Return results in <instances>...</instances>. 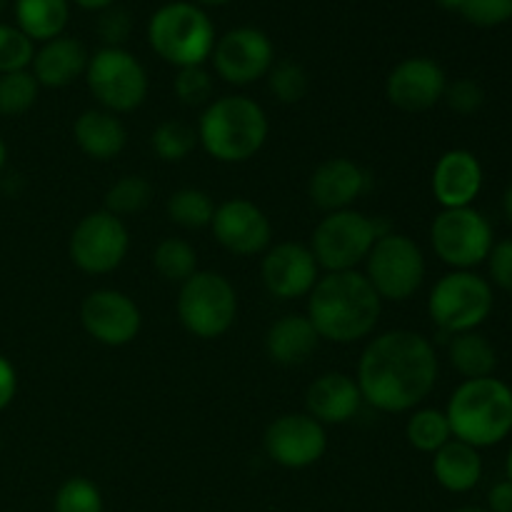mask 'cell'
I'll return each mask as SVG.
<instances>
[{"instance_id": "45", "label": "cell", "mask_w": 512, "mask_h": 512, "mask_svg": "<svg viewBox=\"0 0 512 512\" xmlns=\"http://www.w3.org/2000/svg\"><path fill=\"white\" fill-rule=\"evenodd\" d=\"M503 210H505V218H508L512 225V183L508 185V190H505L503 195Z\"/></svg>"}, {"instance_id": "25", "label": "cell", "mask_w": 512, "mask_h": 512, "mask_svg": "<svg viewBox=\"0 0 512 512\" xmlns=\"http://www.w3.org/2000/svg\"><path fill=\"white\" fill-rule=\"evenodd\" d=\"M433 475L448 493H470L483 480L480 450L453 438L433 455Z\"/></svg>"}, {"instance_id": "40", "label": "cell", "mask_w": 512, "mask_h": 512, "mask_svg": "<svg viewBox=\"0 0 512 512\" xmlns=\"http://www.w3.org/2000/svg\"><path fill=\"white\" fill-rule=\"evenodd\" d=\"M443 100L458 115H475L485 105V90L478 80L460 78L448 83Z\"/></svg>"}, {"instance_id": "8", "label": "cell", "mask_w": 512, "mask_h": 512, "mask_svg": "<svg viewBox=\"0 0 512 512\" xmlns=\"http://www.w3.org/2000/svg\"><path fill=\"white\" fill-rule=\"evenodd\" d=\"M178 318L195 338H223L238 318V293L233 283L213 270H198L180 285Z\"/></svg>"}, {"instance_id": "5", "label": "cell", "mask_w": 512, "mask_h": 512, "mask_svg": "<svg viewBox=\"0 0 512 512\" xmlns=\"http://www.w3.org/2000/svg\"><path fill=\"white\" fill-rule=\"evenodd\" d=\"M215 40L218 35L210 15L188 0L160 5L148 20V45L175 68L203 65L213 55Z\"/></svg>"}, {"instance_id": "12", "label": "cell", "mask_w": 512, "mask_h": 512, "mask_svg": "<svg viewBox=\"0 0 512 512\" xmlns=\"http://www.w3.org/2000/svg\"><path fill=\"white\" fill-rule=\"evenodd\" d=\"M130 250V233L123 218L108 210H93L75 225L68 240V255L88 275H108L123 265Z\"/></svg>"}, {"instance_id": "43", "label": "cell", "mask_w": 512, "mask_h": 512, "mask_svg": "<svg viewBox=\"0 0 512 512\" xmlns=\"http://www.w3.org/2000/svg\"><path fill=\"white\" fill-rule=\"evenodd\" d=\"M488 512H512V483L508 478L488 490Z\"/></svg>"}, {"instance_id": "3", "label": "cell", "mask_w": 512, "mask_h": 512, "mask_svg": "<svg viewBox=\"0 0 512 512\" xmlns=\"http://www.w3.org/2000/svg\"><path fill=\"white\" fill-rule=\"evenodd\" d=\"M198 143L218 163H245L263 150L270 123L263 105L248 95H223L205 105Z\"/></svg>"}, {"instance_id": "7", "label": "cell", "mask_w": 512, "mask_h": 512, "mask_svg": "<svg viewBox=\"0 0 512 512\" xmlns=\"http://www.w3.org/2000/svg\"><path fill=\"white\" fill-rule=\"evenodd\" d=\"M385 233L390 230H383L378 220L368 218L360 210H338L315 225L308 248L313 250L320 268L328 273H345L358 270L373 250L375 240Z\"/></svg>"}, {"instance_id": "33", "label": "cell", "mask_w": 512, "mask_h": 512, "mask_svg": "<svg viewBox=\"0 0 512 512\" xmlns=\"http://www.w3.org/2000/svg\"><path fill=\"white\" fill-rule=\"evenodd\" d=\"M153 200V185L143 175H123L105 193V210L118 218L145 210Z\"/></svg>"}, {"instance_id": "36", "label": "cell", "mask_w": 512, "mask_h": 512, "mask_svg": "<svg viewBox=\"0 0 512 512\" xmlns=\"http://www.w3.org/2000/svg\"><path fill=\"white\" fill-rule=\"evenodd\" d=\"M35 58V43L18 25L0 23V75L28 70Z\"/></svg>"}, {"instance_id": "44", "label": "cell", "mask_w": 512, "mask_h": 512, "mask_svg": "<svg viewBox=\"0 0 512 512\" xmlns=\"http://www.w3.org/2000/svg\"><path fill=\"white\" fill-rule=\"evenodd\" d=\"M75 5H78L80 10H88V13H100V10L110 8V5H115L118 0H73Z\"/></svg>"}, {"instance_id": "22", "label": "cell", "mask_w": 512, "mask_h": 512, "mask_svg": "<svg viewBox=\"0 0 512 512\" xmlns=\"http://www.w3.org/2000/svg\"><path fill=\"white\" fill-rule=\"evenodd\" d=\"M90 53L78 38L70 35H60V38L48 40L35 50L33 65L30 73L40 83V88H68L78 78H85V68H88Z\"/></svg>"}, {"instance_id": "1", "label": "cell", "mask_w": 512, "mask_h": 512, "mask_svg": "<svg viewBox=\"0 0 512 512\" xmlns=\"http://www.w3.org/2000/svg\"><path fill=\"white\" fill-rule=\"evenodd\" d=\"M438 373V355L425 335L388 330L365 345L355 383L363 403L380 413H410L433 393Z\"/></svg>"}, {"instance_id": "32", "label": "cell", "mask_w": 512, "mask_h": 512, "mask_svg": "<svg viewBox=\"0 0 512 512\" xmlns=\"http://www.w3.org/2000/svg\"><path fill=\"white\" fill-rule=\"evenodd\" d=\"M40 83L30 70L0 75V115L3 118H18L25 115L38 103Z\"/></svg>"}, {"instance_id": "21", "label": "cell", "mask_w": 512, "mask_h": 512, "mask_svg": "<svg viewBox=\"0 0 512 512\" xmlns=\"http://www.w3.org/2000/svg\"><path fill=\"white\" fill-rule=\"evenodd\" d=\"M363 405L355 378L345 373H323L305 390V413L320 425H343L355 418Z\"/></svg>"}, {"instance_id": "9", "label": "cell", "mask_w": 512, "mask_h": 512, "mask_svg": "<svg viewBox=\"0 0 512 512\" xmlns=\"http://www.w3.org/2000/svg\"><path fill=\"white\" fill-rule=\"evenodd\" d=\"M425 255L420 245L405 233H385L375 240L365 258V278L380 295V300L405 303L425 283Z\"/></svg>"}, {"instance_id": "34", "label": "cell", "mask_w": 512, "mask_h": 512, "mask_svg": "<svg viewBox=\"0 0 512 512\" xmlns=\"http://www.w3.org/2000/svg\"><path fill=\"white\" fill-rule=\"evenodd\" d=\"M265 78H268L270 93L285 105L300 103L310 90L308 70H305L298 60H275L273 68H270V73L265 75Z\"/></svg>"}, {"instance_id": "6", "label": "cell", "mask_w": 512, "mask_h": 512, "mask_svg": "<svg viewBox=\"0 0 512 512\" xmlns=\"http://www.w3.org/2000/svg\"><path fill=\"white\" fill-rule=\"evenodd\" d=\"M495 305L493 285L473 270H453L433 285L428 298L430 320L445 335L478 330Z\"/></svg>"}, {"instance_id": "28", "label": "cell", "mask_w": 512, "mask_h": 512, "mask_svg": "<svg viewBox=\"0 0 512 512\" xmlns=\"http://www.w3.org/2000/svg\"><path fill=\"white\" fill-rule=\"evenodd\" d=\"M405 438L418 453L435 455L445 443L453 440L448 415L438 408H420L413 410V415L405 423Z\"/></svg>"}, {"instance_id": "47", "label": "cell", "mask_w": 512, "mask_h": 512, "mask_svg": "<svg viewBox=\"0 0 512 512\" xmlns=\"http://www.w3.org/2000/svg\"><path fill=\"white\" fill-rule=\"evenodd\" d=\"M435 3H438L443 10H458L460 13V8H463L465 0H435Z\"/></svg>"}, {"instance_id": "35", "label": "cell", "mask_w": 512, "mask_h": 512, "mask_svg": "<svg viewBox=\"0 0 512 512\" xmlns=\"http://www.w3.org/2000/svg\"><path fill=\"white\" fill-rule=\"evenodd\" d=\"M103 493L88 478H68L58 488L53 500V512H103Z\"/></svg>"}, {"instance_id": "30", "label": "cell", "mask_w": 512, "mask_h": 512, "mask_svg": "<svg viewBox=\"0 0 512 512\" xmlns=\"http://www.w3.org/2000/svg\"><path fill=\"white\" fill-rule=\"evenodd\" d=\"M153 265L160 278L183 285L185 280L198 273V253L188 240L165 238L155 245Z\"/></svg>"}, {"instance_id": "24", "label": "cell", "mask_w": 512, "mask_h": 512, "mask_svg": "<svg viewBox=\"0 0 512 512\" xmlns=\"http://www.w3.org/2000/svg\"><path fill=\"white\" fill-rule=\"evenodd\" d=\"M320 335L308 320V315L290 313L275 320L265 335V350L273 363L295 368V365L308 363L310 355L318 350Z\"/></svg>"}, {"instance_id": "16", "label": "cell", "mask_w": 512, "mask_h": 512, "mask_svg": "<svg viewBox=\"0 0 512 512\" xmlns=\"http://www.w3.org/2000/svg\"><path fill=\"white\" fill-rule=\"evenodd\" d=\"M215 240L228 253L238 258H253L265 253L273 240V225L263 213V208L248 198H230L215 208L213 223H210Z\"/></svg>"}, {"instance_id": "23", "label": "cell", "mask_w": 512, "mask_h": 512, "mask_svg": "<svg viewBox=\"0 0 512 512\" xmlns=\"http://www.w3.org/2000/svg\"><path fill=\"white\" fill-rule=\"evenodd\" d=\"M73 138L88 158L108 163L115 155L123 153L125 143H128V130H125L123 120L110 110L90 108L75 118Z\"/></svg>"}, {"instance_id": "42", "label": "cell", "mask_w": 512, "mask_h": 512, "mask_svg": "<svg viewBox=\"0 0 512 512\" xmlns=\"http://www.w3.org/2000/svg\"><path fill=\"white\" fill-rule=\"evenodd\" d=\"M15 393H18V373H15V365L5 355H0V413L13 403Z\"/></svg>"}, {"instance_id": "29", "label": "cell", "mask_w": 512, "mask_h": 512, "mask_svg": "<svg viewBox=\"0 0 512 512\" xmlns=\"http://www.w3.org/2000/svg\"><path fill=\"white\" fill-rule=\"evenodd\" d=\"M215 208H218V205L213 203V198L200 188L175 190V193L168 198V205H165L168 218L185 230L210 228Z\"/></svg>"}, {"instance_id": "13", "label": "cell", "mask_w": 512, "mask_h": 512, "mask_svg": "<svg viewBox=\"0 0 512 512\" xmlns=\"http://www.w3.org/2000/svg\"><path fill=\"white\" fill-rule=\"evenodd\" d=\"M213 68L230 85H250L265 78L275 63L273 40L253 25H240L215 40Z\"/></svg>"}, {"instance_id": "46", "label": "cell", "mask_w": 512, "mask_h": 512, "mask_svg": "<svg viewBox=\"0 0 512 512\" xmlns=\"http://www.w3.org/2000/svg\"><path fill=\"white\" fill-rule=\"evenodd\" d=\"M195 5H200V8H223V5L233 3V0H193Z\"/></svg>"}, {"instance_id": "4", "label": "cell", "mask_w": 512, "mask_h": 512, "mask_svg": "<svg viewBox=\"0 0 512 512\" xmlns=\"http://www.w3.org/2000/svg\"><path fill=\"white\" fill-rule=\"evenodd\" d=\"M450 430L455 440L473 448H495L512 433V388L500 378L463 380L448 400Z\"/></svg>"}, {"instance_id": "15", "label": "cell", "mask_w": 512, "mask_h": 512, "mask_svg": "<svg viewBox=\"0 0 512 512\" xmlns=\"http://www.w3.org/2000/svg\"><path fill=\"white\" fill-rule=\"evenodd\" d=\"M265 453L288 470H303L318 463L328 450L325 425L308 413H285L268 425L263 435Z\"/></svg>"}, {"instance_id": "48", "label": "cell", "mask_w": 512, "mask_h": 512, "mask_svg": "<svg viewBox=\"0 0 512 512\" xmlns=\"http://www.w3.org/2000/svg\"><path fill=\"white\" fill-rule=\"evenodd\" d=\"M5 163H8V145H5L3 138H0V173H3Z\"/></svg>"}, {"instance_id": "14", "label": "cell", "mask_w": 512, "mask_h": 512, "mask_svg": "<svg viewBox=\"0 0 512 512\" xmlns=\"http://www.w3.org/2000/svg\"><path fill=\"white\" fill-rule=\"evenodd\" d=\"M80 323L95 343L123 348L138 338L143 328V313L130 295L113 288H100L93 290L80 305Z\"/></svg>"}, {"instance_id": "27", "label": "cell", "mask_w": 512, "mask_h": 512, "mask_svg": "<svg viewBox=\"0 0 512 512\" xmlns=\"http://www.w3.org/2000/svg\"><path fill=\"white\" fill-rule=\"evenodd\" d=\"M448 358L455 373L463 375L465 380L490 378L498 368V350L478 330L453 335L448 343Z\"/></svg>"}, {"instance_id": "20", "label": "cell", "mask_w": 512, "mask_h": 512, "mask_svg": "<svg viewBox=\"0 0 512 512\" xmlns=\"http://www.w3.org/2000/svg\"><path fill=\"white\" fill-rule=\"evenodd\" d=\"M485 183L478 155L453 148L438 158L433 168V195L440 208H470Z\"/></svg>"}, {"instance_id": "37", "label": "cell", "mask_w": 512, "mask_h": 512, "mask_svg": "<svg viewBox=\"0 0 512 512\" xmlns=\"http://www.w3.org/2000/svg\"><path fill=\"white\" fill-rule=\"evenodd\" d=\"M213 75L203 65H190V68H178L173 80V90L180 103L190 108H203L213 103Z\"/></svg>"}, {"instance_id": "26", "label": "cell", "mask_w": 512, "mask_h": 512, "mask_svg": "<svg viewBox=\"0 0 512 512\" xmlns=\"http://www.w3.org/2000/svg\"><path fill=\"white\" fill-rule=\"evenodd\" d=\"M68 20L70 0H15V25L33 43L60 38Z\"/></svg>"}, {"instance_id": "19", "label": "cell", "mask_w": 512, "mask_h": 512, "mask_svg": "<svg viewBox=\"0 0 512 512\" xmlns=\"http://www.w3.org/2000/svg\"><path fill=\"white\" fill-rule=\"evenodd\" d=\"M368 188L370 175L363 165L350 158H328L310 175L308 195L310 203L328 215L353 208Z\"/></svg>"}, {"instance_id": "31", "label": "cell", "mask_w": 512, "mask_h": 512, "mask_svg": "<svg viewBox=\"0 0 512 512\" xmlns=\"http://www.w3.org/2000/svg\"><path fill=\"white\" fill-rule=\"evenodd\" d=\"M155 155L165 163H180V160L188 158L190 153L198 145V130L193 125H188L185 120H163L158 128L153 130V138H150Z\"/></svg>"}, {"instance_id": "41", "label": "cell", "mask_w": 512, "mask_h": 512, "mask_svg": "<svg viewBox=\"0 0 512 512\" xmlns=\"http://www.w3.org/2000/svg\"><path fill=\"white\" fill-rule=\"evenodd\" d=\"M485 263H488L490 283L505 293H512V238L495 243Z\"/></svg>"}, {"instance_id": "49", "label": "cell", "mask_w": 512, "mask_h": 512, "mask_svg": "<svg viewBox=\"0 0 512 512\" xmlns=\"http://www.w3.org/2000/svg\"><path fill=\"white\" fill-rule=\"evenodd\" d=\"M505 478H508L510 483H512V445H510V450H508V458H505Z\"/></svg>"}, {"instance_id": "17", "label": "cell", "mask_w": 512, "mask_h": 512, "mask_svg": "<svg viewBox=\"0 0 512 512\" xmlns=\"http://www.w3.org/2000/svg\"><path fill=\"white\" fill-rule=\"evenodd\" d=\"M448 75L443 65L425 55L405 58L395 65L385 80V98L405 113H423L443 100Z\"/></svg>"}, {"instance_id": "18", "label": "cell", "mask_w": 512, "mask_h": 512, "mask_svg": "<svg viewBox=\"0 0 512 512\" xmlns=\"http://www.w3.org/2000/svg\"><path fill=\"white\" fill-rule=\"evenodd\" d=\"M265 290L278 300L308 298L320 280V265L303 243H278L265 250L260 265Z\"/></svg>"}, {"instance_id": "38", "label": "cell", "mask_w": 512, "mask_h": 512, "mask_svg": "<svg viewBox=\"0 0 512 512\" xmlns=\"http://www.w3.org/2000/svg\"><path fill=\"white\" fill-rule=\"evenodd\" d=\"M460 15L475 28H498L512 20V0H465Z\"/></svg>"}, {"instance_id": "39", "label": "cell", "mask_w": 512, "mask_h": 512, "mask_svg": "<svg viewBox=\"0 0 512 512\" xmlns=\"http://www.w3.org/2000/svg\"><path fill=\"white\" fill-rule=\"evenodd\" d=\"M95 33L103 40V48H123V43L133 33V18L120 5H110V8L100 10Z\"/></svg>"}, {"instance_id": "2", "label": "cell", "mask_w": 512, "mask_h": 512, "mask_svg": "<svg viewBox=\"0 0 512 512\" xmlns=\"http://www.w3.org/2000/svg\"><path fill=\"white\" fill-rule=\"evenodd\" d=\"M383 313V300L360 270L325 273L308 295V320L320 340L338 345L368 338Z\"/></svg>"}, {"instance_id": "50", "label": "cell", "mask_w": 512, "mask_h": 512, "mask_svg": "<svg viewBox=\"0 0 512 512\" xmlns=\"http://www.w3.org/2000/svg\"><path fill=\"white\" fill-rule=\"evenodd\" d=\"M453 512H488L485 508H475V505H468V508H458V510H453Z\"/></svg>"}, {"instance_id": "10", "label": "cell", "mask_w": 512, "mask_h": 512, "mask_svg": "<svg viewBox=\"0 0 512 512\" xmlns=\"http://www.w3.org/2000/svg\"><path fill=\"white\" fill-rule=\"evenodd\" d=\"M85 83L100 108L110 113H130L148 98V70L125 48H100L90 55Z\"/></svg>"}, {"instance_id": "11", "label": "cell", "mask_w": 512, "mask_h": 512, "mask_svg": "<svg viewBox=\"0 0 512 512\" xmlns=\"http://www.w3.org/2000/svg\"><path fill=\"white\" fill-rule=\"evenodd\" d=\"M435 255L453 270H473L485 263L495 245L493 225L480 210L443 208L430 225Z\"/></svg>"}, {"instance_id": "51", "label": "cell", "mask_w": 512, "mask_h": 512, "mask_svg": "<svg viewBox=\"0 0 512 512\" xmlns=\"http://www.w3.org/2000/svg\"><path fill=\"white\" fill-rule=\"evenodd\" d=\"M5 8H8V0H0V15H3Z\"/></svg>"}]
</instances>
